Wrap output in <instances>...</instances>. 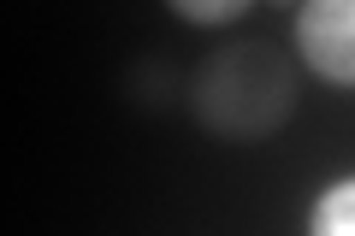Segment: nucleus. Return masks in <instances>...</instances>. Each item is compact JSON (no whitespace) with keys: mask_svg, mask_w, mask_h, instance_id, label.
<instances>
[{"mask_svg":"<svg viewBox=\"0 0 355 236\" xmlns=\"http://www.w3.org/2000/svg\"><path fill=\"white\" fill-rule=\"evenodd\" d=\"M190 112L219 142H266L296 112V65L266 42H225L196 65Z\"/></svg>","mask_w":355,"mask_h":236,"instance_id":"1","label":"nucleus"},{"mask_svg":"<svg viewBox=\"0 0 355 236\" xmlns=\"http://www.w3.org/2000/svg\"><path fill=\"white\" fill-rule=\"evenodd\" d=\"M296 48L314 77L355 89V0H302L296 6Z\"/></svg>","mask_w":355,"mask_h":236,"instance_id":"2","label":"nucleus"},{"mask_svg":"<svg viewBox=\"0 0 355 236\" xmlns=\"http://www.w3.org/2000/svg\"><path fill=\"white\" fill-rule=\"evenodd\" d=\"M314 224L320 236H355V177H343V183L326 189V201L314 207Z\"/></svg>","mask_w":355,"mask_h":236,"instance_id":"3","label":"nucleus"},{"mask_svg":"<svg viewBox=\"0 0 355 236\" xmlns=\"http://www.w3.org/2000/svg\"><path fill=\"white\" fill-rule=\"evenodd\" d=\"M184 24H202V30H214V24H231V18H243L254 6V0H166Z\"/></svg>","mask_w":355,"mask_h":236,"instance_id":"4","label":"nucleus"},{"mask_svg":"<svg viewBox=\"0 0 355 236\" xmlns=\"http://www.w3.org/2000/svg\"><path fill=\"white\" fill-rule=\"evenodd\" d=\"M130 95H137L142 107H166V100H172V65H166V60L130 65Z\"/></svg>","mask_w":355,"mask_h":236,"instance_id":"5","label":"nucleus"},{"mask_svg":"<svg viewBox=\"0 0 355 236\" xmlns=\"http://www.w3.org/2000/svg\"><path fill=\"white\" fill-rule=\"evenodd\" d=\"M279 6H284V0H279Z\"/></svg>","mask_w":355,"mask_h":236,"instance_id":"6","label":"nucleus"}]
</instances>
